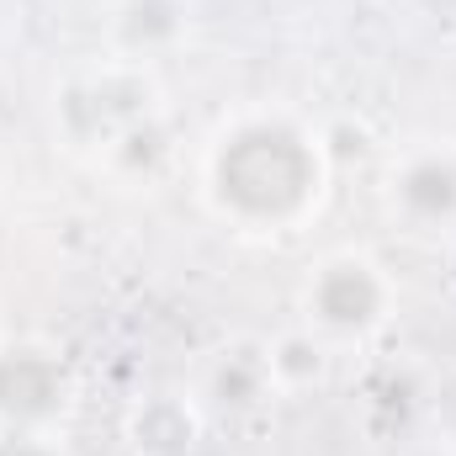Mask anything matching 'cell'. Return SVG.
Returning a JSON list of instances; mask_svg holds the SVG:
<instances>
[{"instance_id":"6da1fadb","label":"cell","mask_w":456,"mask_h":456,"mask_svg":"<svg viewBox=\"0 0 456 456\" xmlns=\"http://www.w3.org/2000/svg\"><path fill=\"white\" fill-rule=\"evenodd\" d=\"M208 191L233 224L287 228L319 202L324 154L287 117H244L213 143Z\"/></svg>"},{"instance_id":"7a4b0ae2","label":"cell","mask_w":456,"mask_h":456,"mask_svg":"<svg viewBox=\"0 0 456 456\" xmlns=\"http://www.w3.org/2000/svg\"><path fill=\"white\" fill-rule=\"evenodd\" d=\"M387 303H393V287L377 271V260H366V255H330L324 265H314V276L303 287V308H308L314 330L340 335V340L371 335L387 319Z\"/></svg>"},{"instance_id":"3957f363","label":"cell","mask_w":456,"mask_h":456,"mask_svg":"<svg viewBox=\"0 0 456 456\" xmlns=\"http://www.w3.org/2000/svg\"><path fill=\"white\" fill-rule=\"evenodd\" d=\"M69 409V371L48 345L0 350V430H48Z\"/></svg>"},{"instance_id":"277c9868","label":"cell","mask_w":456,"mask_h":456,"mask_svg":"<svg viewBox=\"0 0 456 456\" xmlns=\"http://www.w3.org/2000/svg\"><path fill=\"white\" fill-rule=\"evenodd\" d=\"M59 107H64V127H69L80 143L112 149L133 122L154 117V86H149L138 69H102V75L75 80V86L59 96Z\"/></svg>"},{"instance_id":"5b68a950","label":"cell","mask_w":456,"mask_h":456,"mask_svg":"<svg viewBox=\"0 0 456 456\" xmlns=\"http://www.w3.org/2000/svg\"><path fill=\"white\" fill-rule=\"evenodd\" d=\"M393 208L414 228L456 224V154L452 149H414L393 170Z\"/></svg>"},{"instance_id":"8992f818","label":"cell","mask_w":456,"mask_h":456,"mask_svg":"<svg viewBox=\"0 0 456 456\" xmlns=\"http://www.w3.org/2000/svg\"><path fill=\"white\" fill-rule=\"evenodd\" d=\"M208 403L224 409V414H255L271 393H276V377H271V361L265 350L255 345H228L224 355L208 366Z\"/></svg>"},{"instance_id":"52a82bcc","label":"cell","mask_w":456,"mask_h":456,"mask_svg":"<svg viewBox=\"0 0 456 456\" xmlns=\"http://www.w3.org/2000/svg\"><path fill=\"white\" fill-rule=\"evenodd\" d=\"M202 441V425H197V409L186 398H149L138 414H133V446L138 456H175L186 446Z\"/></svg>"},{"instance_id":"ba28073f","label":"cell","mask_w":456,"mask_h":456,"mask_svg":"<svg viewBox=\"0 0 456 456\" xmlns=\"http://www.w3.org/2000/svg\"><path fill=\"white\" fill-rule=\"evenodd\" d=\"M265 361H271L276 387H314V382L324 377V366H330L324 340H319L314 330H292V335L271 340L265 345Z\"/></svg>"},{"instance_id":"9c48e42d","label":"cell","mask_w":456,"mask_h":456,"mask_svg":"<svg viewBox=\"0 0 456 456\" xmlns=\"http://www.w3.org/2000/svg\"><path fill=\"white\" fill-rule=\"evenodd\" d=\"M117 27H122V43H127V48H154V43H165V37L181 32V16H175V5H165V0H133Z\"/></svg>"},{"instance_id":"30bf717a","label":"cell","mask_w":456,"mask_h":456,"mask_svg":"<svg viewBox=\"0 0 456 456\" xmlns=\"http://www.w3.org/2000/svg\"><path fill=\"white\" fill-rule=\"evenodd\" d=\"M117 165H127V170H154L165 154H170V143H165V127H159V117H143V122H133L122 138H117L112 149Z\"/></svg>"},{"instance_id":"8fae6325","label":"cell","mask_w":456,"mask_h":456,"mask_svg":"<svg viewBox=\"0 0 456 456\" xmlns=\"http://www.w3.org/2000/svg\"><path fill=\"white\" fill-rule=\"evenodd\" d=\"M0 456H64L37 430H0Z\"/></svg>"},{"instance_id":"7c38bea8","label":"cell","mask_w":456,"mask_h":456,"mask_svg":"<svg viewBox=\"0 0 456 456\" xmlns=\"http://www.w3.org/2000/svg\"><path fill=\"white\" fill-rule=\"evenodd\" d=\"M175 456H218V452H213L208 441H197V446H186V452H175Z\"/></svg>"},{"instance_id":"4fadbf2b","label":"cell","mask_w":456,"mask_h":456,"mask_svg":"<svg viewBox=\"0 0 456 456\" xmlns=\"http://www.w3.org/2000/svg\"><path fill=\"white\" fill-rule=\"evenodd\" d=\"M419 456H456V452H419Z\"/></svg>"}]
</instances>
